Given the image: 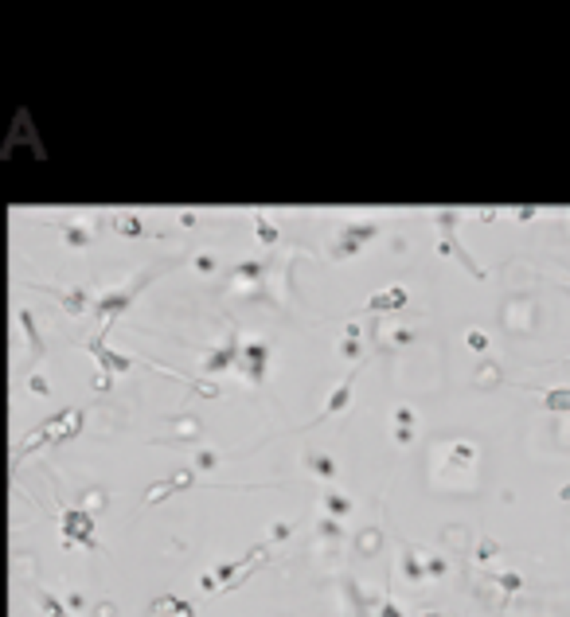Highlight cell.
Segmentation results:
<instances>
[{
  "label": "cell",
  "mask_w": 570,
  "mask_h": 617,
  "mask_svg": "<svg viewBox=\"0 0 570 617\" xmlns=\"http://www.w3.org/2000/svg\"><path fill=\"white\" fill-rule=\"evenodd\" d=\"M309 465H312V469H317V473H325V477H328V473H332V469H336V465H332V461H328V457H325V453H309Z\"/></svg>",
  "instance_id": "19"
},
{
  "label": "cell",
  "mask_w": 570,
  "mask_h": 617,
  "mask_svg": "<svg viewBox=\"0 0 570 617\" xmlns=\"http://www.w3.org/2000/svg\"><path fill=\"white\" fill-rule=\"evenodd\" d=\"M395 426L410 430V426H414V411H410V406H399V411H395Z\"/></svg>",
  "instance_id": "17"
},
{
  "label": "cell",
  "mask_w": 570,
  "mask_h": 617,
  "mask_svg": "<svg viewBox=\"0 0 570 617\" xmlns=\"http://www.w3.org/2000/svg\"><path fill=\"white\" fill-rule=\"evenodd\" d=\"M59 231H63V243H67V246H86L90 239H94L86 227H82V223H74V219H63Z\"/></svg>",
  "instance_id": "11"
},
{
  "label": "cell",
  "mask_w": 570,
  "mask_h": 617,
  "mask_svg": "<svg viewBox=\"0 0 570 617\" xmlns=\"http://www.w3.org/2000/svg\"><path fill=\"white\" fill-rule=\"evenodd\" d=\"M230 274H235V278H246V281H258V278H262V262H258V258H250V262H238Z\"/></svg>",
  "instance_id": "14"
},
{
  "label": "cell",
  "mask_w": 570,
  "mask_h": 617,
  "mask_svg": "<svg viewBox=\"0 0 570 617\" xmlns=\"http://www.w3.org/2000/svg\"><path fill=\"white\" fill-rule=\"evenodd\" d=\"M195 270L211 274V270H215V258H211V254H195Z\"/></svg>",
  "instance_id": "22"
},
{
  "label": "cell",
  "mask_w": 570,
  "mask_h": 617,
  "mask_svg": "<svg viewBox=\"0 0 570 617\" xmlns=\"http://www.w3.org/2000/svg\"><path fill=\"white\" fill-rule=\"evenodd\" d=\"M437 254H449V258H457V262L465 266V270L473 274L477 281L484 278V270H481V266H477V258H473V254H469L465 246L457 243V235H453V227H449V231H442V243H437Z\"/></svg>",
  "instance_id": "7"
},
{
  "label": "cell",
  "mask_w": 570,
  "mask_h": 617,
  "mask_svg": "<svg viewBox=\"0 0 570 617\" xmlns=\"http://www.w3.org/2000/svg\"><path fill=\"white\" fill-rule=\"evenodd\" d=\"M410 297H407V289L402 286H391V289H383V294H371L367 297V313H387V308H402Z\"/></svg>",
  "instance_id": "9"
},
{
  "label": "cell",
  "mask_w": 570,
  "mask_h": 617,
  "mask_svg": "<svg viewBox=\"0 0 570 617\" xmlns=\"http://www.w3.org/2000/svg\"><path fill=\"white\" fill-rule=\"evenodd\" d=\"M28 387H31V391H36V395H47V379H44V375H39V371H31V379H28Z\"/></svg>",
  "instance_id": "20"
},
{
  "label": "cell",
  "mask_w": 570,
  "mask_h": 617,
  "mask_svg": "<svg viewBox=\"0 0 570 617\" xmlns=\"http://www.w3.org/2000/svg\"><path fill=\"white\" fill-rule=\"evenodd\" d=\"M86 348H90V356H94V360L102 363V371H110V375H118V371H129V368H133V360H129V356L110 352V348H106V336H102V332H98V340H90Z\"/></svg>",
  "instance_id": "6"
},
{
  "label": "cell",
  "mask_w": 570,
  "mask_h": 617,
  "mask_svg": "<svg viewBox=\"0 0 570 617\" xmlns=\"http://www.w3.org/2000/svg\"><path fill=\"white\" fill-rule=\"evenodd\" d=\"M36 289H39V294H47V297H55V301L63 305V313H71V316L94 308V301H86V294H82V289H51V286H36Z\"/></svg>",
  "instance_id": "8"
},
{
  "label": "cell",
  "mask_w": 570,
  "mask_h": 617,
  "mask_svg": "<svg viewBox=\"0 0 570 617\" xmlns=\"http://www.w3.org/2000/svg\"><path fill=\"white\" fill-rule=\"evenodd\" d=\"M453 461L469 465V461H473V446H469V441H457V446H453Z\"/></svg>",
  "instance_id": "18"
},
{
  "label": "cell",
  "mask_w": 570,
  "mask_h": 617,
  "mask_svg": "<svg viewBox=\"0 0 570 617\" xmlns=\"http://www.w3.org/2000/svg\"><path fill=\"white\" fill-rule=\"evenodd\" d=\"M238 352H243V340H238V332H230L227 344L203 356V363H200L203 375H215V371H223V368H235V363H238Z\"/></svg>",
  "instance_id": "5"
},
{
  "label": "cell",
  "mask_w": 570,
  "mask_h": 617,
  "mask_svg": "<svg viewBox=\"0 0 570 617\" xmlns=\"http://www.w3.org/2000/svg\"><path fill=\"white\" fill-rule=\"evenodd\" d=\"M328 508H332V512H348V500H340V496H328Z\"/></svg>",
  "instance_id": "24"
},
{
  "label": "cell",
  "mask_w": 570,
  "mask_h": 617,
  "mask_svg": "<svg viewBox=\"0 0 570 617\" xmlns=\"http://www.w3.org/2000/svg\"><path fill=\"white\" fill-rule=\"evenodd\" d=\"M94 391H110V371H98L94 375Z\"/></svg>",
  "instance_id": "23"
},
{
  "label": "cell",
  "mask_w": 570,
  "mask_h": 617,
  "mask_svg": "<svg viewBox=\"0 0 570 617\" xmlns=\"http://www.w3.org/2000/svg\"><path fill=\"white\" fill-rule=\"evenodd\" d=\"M340 356H344V360H360V336H344L340 340Z\"/></svg>",
  "instance_id": "16"
},
{
  "label": "cell",
  "mask_w": 570,
  "mask_h": 617,
  "mask_svg": "<svg viewBox=\"0 0 570 617\" xmlns=\"http://www.w3.org/2000/svg\"><path fill=\"white\" fill-rule=\"evenodd\" d=\"M161 274H164V266H145V270L137 274V278L129 281V286H121V289H110V294H102V297H98V301H94V313H98V316H102V321H106L102 336H106V332L113 328V321H118V316L126 313L129 305H133V297L141 294V289H145V286H148V281H153V278H161Z\"/></svg>",
  "instance_id": "1"
},
{
  "label": "cell",
  "mask_w": 570,
  "mask_h": 617,
  "mask_svg": "<svg viewBox=\"0 0 570 617\" xmlns=\"http://www.w3.org/2000/svg\"><path fill=\"white\" fill-rule=\"evenodd\" d=\"M375 235H379V223H375V219L348 223V227L340 231V239L332 243V250H328V254H332L336 262H340V258H352V254H356V250H360L363 243H367V239H375Z\"/></svg>",
  "instance_id": "3"
},
{
  "label": "cell",
  "mask_w": 570,
  "mask_h": 617,
  "mask_svg": "<svg viewBox=\"0 0 570 617\" xmlns=\"http://www.w3.org/2000/svg\"><path fill=\"white\" fill-rule=\"evenodd\" d=\"M254 231H258V239H262V243H278V227H274V223H270L262 211L254 215Z\"/></svg>",
  "instance_id": "13"
},
{
  "label": "cell",
  "mask_w": 570,
  "mask_h": 617,
  "mask_svg": "<svg viewBox=\"0 0 570 617\" xmlns=\"http://www.w3.org/2000/svg\"><path fill=\"white\" fill-rule=\"evenodd\" d=\"M266 360H270V344L266 340H250V344H243L235 368L243 371V379L250 383V387H262V379H266Z\"/></svg>",
  "instance_id": "2"
},
{
  "label": "cell",
  "mask_w": 570,
  "mask_h": 617,
  "mask_svg": "<svg viewBox=\"0 0 570 617\" xmlns=\"http://www.w3.org/2000/svg\"><path fill=\"white\" fill-rule=\"evenodd\" d=\"M395 344H410V332L407 328H395Z\"/></svg>",
  "instance_id": "25"
},
{
  "label": "cell",
  "mask_w": 570,
  "mask_h": 617,
  "mask_svg": "<svg viewBox=\"0 0 570 617\" xmlns=\"http://www.w3.org/2000/svg\"><path fill=\"white\" fill-rule=\"evenodd\" d=\"M360 368H363V363H352V371H348V375H344V383H340V387H336V391H332V395H328V403H325V411H320V414H317V418H312V422H309V426H325V422H328V418H336V414H340V411H344V406H348V403H352V387H356V375H360Z\"/></svg>",
  "instance_id": "4"
},
{
  "label": "cell",
  "mask_w": 570,
  "mask_h": 617,
  "mask_svg": "<svg viewBox=\"0 0 570 617\" xmlns=\"http://www.w3.org/2000/svg\"><path fill=\"white\" fill-rule=\"evenodd\" d=\"M469 348L484 352V348H489V336H484V332H469Z\"/></svg>",
  "instance_id": "21"
},
{
  "label": "cell",
  "mask_w": 570,
  "mask_h": 617,
  "mask_svg": "<svg viewBox=\"0 0 570 617\" xmlns=\"http://www.w3.org/2000/svg\"><path fill=\"white\" fill-rule=\"evenodd\" d=\"M543 406H547V411H555V414H566V411H570V387H551V391H543Z\"/></svg>",
  "instance_id": "12"
},
{
  "label": "cell",
  "mask_w": 570,
  "mask_h": 617,
  "mask_svg": "<svg viewBox=\"0 0 570 617\" xmlns=\"http://www.w3.org/2000/svg\"><path fill=\"white\" fill-rule=\"evenodd\" d=\"M118 231H121V235H129V239H137V235H141V219H137V215H121Z\"/></svg>",
  "instance_id": "15"
},
{
  "label": "cell",
  "mask_w": 570,
  "mask_h": 617,
  "mask_svg": "<svg viewBox=\"0 0 570 617\" xmlns=\"http://www.w3.org/2000/svg\"><path fill=\"white\" fill-rule=\"evenodd\" d=\"M16 316H20V324H24V336L31 340V352H36V360H44L47 348H44V336L36 332V316H31V308H28V305H20V308H16Z\"/></svg>",
  "instance_id": "10"
}]
</instances>
